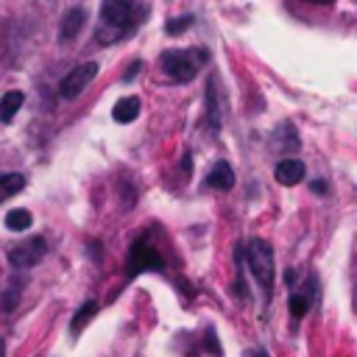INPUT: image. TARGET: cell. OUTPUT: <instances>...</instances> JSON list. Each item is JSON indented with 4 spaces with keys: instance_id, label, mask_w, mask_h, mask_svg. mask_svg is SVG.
Instances as JSON below:
<instances>
[{
    "instance_id": "obj_23",
    "label": "cell",
    "mask_w": 357,
    "mask_h": 357,
    "mask_svg": "<svg viewBox=\"0 0 357 357\" xmlns=\"http://www.w3.org/2000/svg\"><path fill=\"white\" fill-rule=\"evenodd\" d=\"M245 357H268L262 349H257V351H245Z\"/></svg>"
},
{
    "instance_id": "obj_12",
    "label": "cell",
    "mask_w": 357,
    "mask_h": 357,
    "mask_svg": "<svg viewBox=\"0 0 357 357\" xmlns=\"http://www.w3.org/2000/svg\"><path fill=\"white\" fill-rule=\"evenodd\" d=\"M22 103H25L22 89H8V92L0 98V123H11L14 114L22 109Z\"/></svg>"
},
{
    "instance_id": "obj_1",
    "label": "cell",
    "mask_w": 357,
    "mask_h": 357,
    "mask_svg": "<svg viewBox=\"0 0 357 357\" xmlns=\"http://www.w3.org/2000/svg\"><path fill=\"white\" fill-rule=\"evenodd\" d=\"M148 8L139 0H103L100 3V22L95 28L98 45H114L131 36L139 22L145 20Z\"/></svg>"
},
{
    "instance_id": "obj_16",
    "label": "cell",
    "mask_w": 357,
    "mask_h": 357,
    "mask_svg": "<svg viewBox=\"0 0 357 357\" xmlns=\"http://www.w3.org/2000/svg\"><path fill=\"white\" fill-rule=\"evenodd\" d=\"M20 296H22V279H20V276H14V279L8 282V287L0 293V310L11 312V310L20 304Z\"/></svg>"
},
{
    "instance_id": "obj_18",
    "label": "cell",
    "mask_w": 357,
    "mask_h": 357,
    "mask_svg": "<svg viewBox=\"0 0 357 357\" xmlns=\"http://www.w3.org/2000/svg\"><path fill=\"white\" fill-rule=\"evenodd\" d=\"M192 14H181V17H170L167 22H165V33L167 36H178V33H184L190 25H192Z\"/></svg>"
},
{
    "instance_id": "obj_4",
    "label": "cell",
    "mask_w": 357,
    "mask_h": 357,
    "mask_svg": "<svg viewBox=\"0 0 357 357\" xmlns=\"http://www.w3.org/2000/svg\"><path fill=\"white\" fill-rule=\"evenodd\" d=\"M148 271H165V259L162 254L156 251V245L151 243V231H142L131 240L128 245V257H126V279H134L139 273H148Z\"/></svg>"
},
{
    "instance_id": "obj_7",
    "label": "cell",
    "mask_w": 357,
    "mask_h": 357,
    "mask_svg": "<svg viewBox=\"0 0 357 357\" xmlns=\"http://www.w3.org/2000/svg\"><path fill=\"white\" fill-rule=\"evenodd\" d=\"M204 120L209 126V131H220V100H218V75L212 73L206 78V92H204Z\"/></svg>"
},
{
    "instance_id": "obj_14",
    "label": "cell",
    "mask_w": 357,
    "mask_h": 357,
    "mask_svg": "<svg viewBox=\"0 0 357 357\" xmlns=\"http://www.w3.org/2000/svg\"><path fill=\"white\" fill-rule=\"evenodd\" d=\"M95 312H98V301H95V298L84 301V304L75 310V315L70 318V332H73V335H78V332H81V329L95 318Z\"/></svg>"
},
{
    "instance_id": "obj_25",
    "label": "cell",
    "mask_w": 357,
    "mask_h": 357,
    "mask_svg": "<svg viewBox=\"0 0 357 357\" xmlns=\"http://www.w3.org/2000/svg\"><path fill=\"white\" fill-rule=\"evenodd\" d=\"M0 357H6V343H3V335H0Z\"/></svg>"
},
{
    "instance_id": "obj_22",
    "label": "cell",
    "mask_w": 357,
    "mask_h": 357,
    "mask_svg": "<svg viewBox=\"0 0 357 357\" xmlns=\"http://www.w3.org/2000/svg\"><path fill=\"white\" fill-rule=\"evenodd\" d=\"M86 251H92V259H95V262H100V243H98V240H92Z\"/></svg>"
},
{
    "instance_id": "obj_21",
    "label": "cell",
    "mask_w": 357,
    "mask_h": 357,
    "mask_svg": "<svg viewBox=\"0 0 357 357\" xmlns=\"http://www.w3.org/2000/svg\"><path fill=\"white\" fill-rule=\"evenodd\" d=\"M310 190L318 192V195H324V192H329V184H326L324 178H312V181H310Z\"/></svg>"
},
{
    "instance_id": "obj_9",
    "label": "cell",
    "mask_w": 357,
    "mask_h": 357,
    "mask_svg": "<svg viewBox=\"0 0 357 357\" xmlns=\"http://www.w3.org/2000/svg\"><path fill=\"white\" fill-rule=\"evenodd\" d=\"M304 162L301 159H296V156H287V159H282V162H276V167H273V178L279 181V184H284V187H293V184H298L301 178H304Z\"/></svg>"
},
{
    "instance_id": "obj_3",
    "label": "cell",
    "mask_w": 357,
    "mask_h": 357,
    "mask_svg": "<svg viewBox=\"0 0 357 357\" xmlns=\"http://www.w3.org/2000/svg\"><path fill=\"white\" fill-rule=\"evenodd\" d=\"M245 262H248V271L254 276V282L259 284V290L265 293V298H271L273 293V279H276V268H273V248L259 240V237H251L245 243Z\"/></svg>"
},
{
    "instance_id": "obj_5",
    "label": "cell",
    "mask_w": 357,
    "mask_h": 357,
    "mask_svg": "<svg viewBox=\"0 0 357 357\" xmlns=\"http://www.w3.org/2000/svg\"><path fill=\"white\" fill-rule=\"evenodd\" d=\"M45 254H47V240H45L42 234H33V237L17 243V245L8 251V265H11L14 271H28V268L39 265Z\"/></svg>"
},
{
    "instance_id": "obj_13",
    "label": "cell",
    "mask_w": 357,
    "mask_h": 357,
    "mask_svg": "<svg viewBox=\"0 0 357 357\" xmlns=\"http://www.w3.org/2000/svg\"><path fill=\"white\" fill-rule=\"evenodd\" d=\"M25 184H28V178L22 173H0V204L14 198L20 190H25Z\"/></svg>"
},
{
    "instance_id": "obj_15",
    "label": "cell",
    "mask_w": 357,
    "mask_h": 357,
    "mask_svg": "<svg viewBox=\"0 0 357 357\" xmlns=\"http://www.w3.org/2000/svg\"><path fill=\"white\" fill-rule=\"evenodd\" d=\"M6 229L8 231H25V229H31V223H33V215L28 212V209H22V206H17V209H8L6 212Z\"/></svg>"
},
{
    "instance_id": "obj_20",
    "label": "cell",
    "mask_w": 357,
    "mask_h": 357,
    "mask_svg": "<svg viewBox=\"0 0 357 357\" xmlns=\"http://www.w3.org/2000/svg\"><path fill=\"white\" fill-rule=\"evenodd\" d=\"M139 70H142V61H139V59H134V61L128 64V70L123 73V84H131V81L139 75Z\"/></svg>"
},
{
    "instance_id": "obj_8",
    "label": "cell",
    "mask_w": 357,
    "mask_h": 357,
    "mask_svg": "<svg viewBox=\"0 0 357 357\" xmlns=\"http://www.w3.org/2000/svg\"><path fill=\"white\" fill-rule=\"evenodd\" d=\"M204 184H206L209 190L229 192V190L234 187V170H231V165H229L226 159H218V162L209 167V173H206V178H204Z\"/></svg>"
},
{
    "instance_id": "obj_19",
    "label": "cell",
    "mask_w": 357,
    "mask_h": 357,
    "mask_svg": "<svg viewBox=\"0 0 357 357\" xmlns=\"http://www.w3.org/2000/svg\"><path fill=\"white\" fill-rule=\"evenodd\" d=\"M204 340H206V351H209L212 357H223V351H220V346H218V337H215V329H212V326L206 329Z\"/></svg>"
},
{
    "instance_id": "obj_11",
    "label": "cell",
    "mask_w": 357,
    "mask_h": 357,
    "mask_svg": "<svg viewBox=\"0 0 357 357\" xmlns=\"http://www.w3.org/2000/svg\"><path fill=\"white\" fill-rule=\"evenodd\" d=\"M139 109H142V103H139L137 95H123V98L112 106V120L120 123V126H128V123H134V120L139 117Z\"/></svg>"
},
{
    "instance_id": "obj_17",
    "label": "cell",
    "mask_w": 357,
    "mask_h": 357,
    "mask_svg": "<svg viewBox=\"0 0 357 357\" xmlns=\"http://www.w3.org/2000/svg\"><path fill=\"white\" fill-rule=\"evenodd\" d=\"M287 307H290V315L298 321V318H304L307 315V310H310V293H290V298H287Z\"/></svg>"
},
{
    "instance_id": "obj_6",
    "label": "cell",
    "mask_w": 357,
    "mask_h": 357,
    "mask_svg": "<svg viewBox=\"0 0 357 357\" xmlns=\"http://www.w3.org/2000/svg\"><path fill=\"white\" fill-rule=\"evenodd\" d=\"M98 61H84V64H78V67H73L61 81H59V95L64 98V100H73V98H78L95 78H98Z\"/></svg>"
},
{
    "instance_id": "obj_2",
    "label": "cell",
    "mask_w": 357,
    "mask_h": 357,
    "mask_svg": "<svg viewBox=\"0 0 357 357\" xmlns=\"http://www.w3.org/2000/svg\"><path fill=\"white\" fill-rule=\"evenodd\" d=\"M209 61V50L195 45V47H167L159 56V67L165 70L167 78L176 84H190L201 73V67Z\"/></svg>"
},
{
    "instance_id": "obj_24",
    "label": "cell",
    "mask_w": 357,
    "mask_h": 357,
    "mask_svg": "<svg viewBox=\"0 0 357 357\" xmlns=\"http://www.w3.org/2000/svg\"><path fill=\"white\" fill-rule=\"evenodd\" d=\"M307 3H315V6H332L335 0H307Z\"/></svg>"
},
{
    "instance_id": "obj_10",
    "label": "cell",
    "mask_w": 357,
    "mask_h": 357,
    "mask_svg": "<svg viewBox=\"0 0 357 357\" xmlns=\"http://www.w3.org/2000/svg\"><path fill=\"white\" fill-rule=\"evenodd\" d=\"M84 22H86V11H84L81 6L70 8V11L61 17V25H59V42H70V39H75V36L81 33Z\"/></svg>"
}]
</instances>
